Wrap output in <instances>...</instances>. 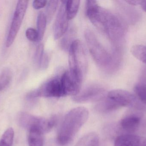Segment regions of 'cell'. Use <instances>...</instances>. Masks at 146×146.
<instances>
[{
	"label": "cell",
	"mask_w": 146,
	"mask_h": 146,
	"mask_svg": "<svg viewBox=\"0 0 146 146\" xmlns=\"http://www.w3.org/2000/svg\"><path fill=\"white\" fill-rule=\"evenodd\" d=\"M136 97L125 90H112L106 94L104 98L99 101L96 106L98 111L108 113L122 107H133L138 105Z\"/></svg>",
	"instance_id": "7a4b0ae2"
},
{
	"label": "cell",
	"mask_w": 146,
	"mask_h": 146,
	"mask_svg": "<svg viewBox=\"0 0 146 146\" xmlns=\"http://www.w3.org/2000/svg\"><path fill=\"white\" fill-rule=\"evenodd\" d=\"M80 5V1L78 0L66 1V12L69 20L72 19L76 16Z\"/></svg>",
	"instance_id": "2e32d148"
},
{
	"label": "cell",
	"mask_w": 146,
	"mask_h": 146,
	"mask_svg": "<svg viewBox=\"0 0 146 146\" xmlns=\"http://www.w3.org/2000/svg\"><path fill=\"white\" fill-rule=\"evenodd\" d=\"M48 1H46L35 0L33 3V7L36 9H39L44 7L47 4Z\"/></svg>",
	"instance_id": "4316f807"
},
{
	"label": "cell",
	"mask_w": 146,
	"mask_h": 146,
	"mask_svg": "<svg viewBox=\"0 0 146 146\" xmlns=\"http://www.w3.org/2000/svg\"><path fill=\"white\" fill-rule=\"evenodd\" d=\"M89 113L86 108L79 107L71 110L65 116L57 135L59 145L69 144L88 119Z\"/></svg>",
	"instance_id": "6da1fadb"
},
{
	"label": "cell",
	"mask_w": 146,
	"mask_h": 146,
	"mask_svg": "<svg viewBox=\"0 0 146 146\" xmlns=\"http://www.w3.org/2000/svg\"><path fill=\"white\" fill-rule=\"evenodd\" d=\"M44 48L43 45L41 44L37 47L34 57V61L38 67H39L41 60L44 54Z\"/></svg>",
	"instance_id": "cb8c5ba5"
},
{
	"label": "cell",
	"mask_w": 146,
	"mask_h": 146,
	"mask_svg": "<svg viewBox=\"0 0 146 146\" xmlns=\"http://www.w3.org/2000/svg\"><path fill=\"white\" fill-rule=\"evenodd\" d=\"M44 133L36 129L29 130L28 143L29 146H44Z\"/></svg>",
	"instance_id": "5bb4252c"
},
{
	"label": "cell",
	"mask_w": 146,
	"mask_h": 146,
	"mask_svg": "<svg viewBox=\"0 0 146 146\" xmlns=\"http://www.w3.org/2000/svg\"><path fill=\"white\" fill-rule=\"evenodd\" d=\"M141 84L146 85V67L143 69L141 76Z\"/></svg>",
	"instance_id": "83f0119b"
},
{
	"label": "cell",
	"mask_w": 146,
	"mask_h": 146,
	"mask_svg": "<svg viewBox=\"0 0 146 146\" xmlns=\"http://www.w3.org/2000/svg\"><path fill=\"white\" fill-rule=\"evenodd\" d=\"M106 95L104 87L98 84H92L80 91L78 94L73 97V99L76 103H80L99 101Z\"/></svg>",
	"instance_id": "9c48e42d"
},
{
	"label": "cell",
	"mask_w": 146,
	"mask_h": 146,
	"mask_svg": "<svg viewBox=\"0 0 146 146\" xmlns=\"http://www.w3.org/2000/svg\"><path fill=\"white\" fill-rule=\"evenodd\" d=\"M65 97L77 95L80 91L82 80L70 71L65 72L61 77Z\"/></svg>",
	"instance_id": "30bf717a"
},
{
	"label": "cell",
	"mask_w": 146,
	"mask_h": 146,
	"mask_svg": "<svg viewBox=\"0 0 146 146\" xmlns=\"http://www.w3.org/2000/svg\"><path fill=\"white\" fill-rule=\"evenodd\" d=\"M142 129H143V131L144 133H145L146 134V121L144 123V125H143Z\"/></svg>",
	"instance_id": "4dcf8cb0"
},
{
	"label": "cell",
	"mask_w": 146,
	"mask_h": 146,
	"mask_svg": "<svg viewBox=\"0 0 146 146\" xmlns=\"http://www.w3.org/2000/svg\"><path fill=\"white\" fill-rule=\"evenodd\" d=\"M131 53L139 61L146 64V46L143 45H135L132 46Z\"/></svg>",
	"instance_id": "d6986e66"
},
{
	"label": "cell",
	"mask_w": 146,
	"mask_h": 146,
	"mask_svg": "<svg viewBox=\"0 0 146 146\" xmlns=\"http://www.w3.org/2000/svg\"><path fill=\"white\" fill-rule=\"evenodd\" d=\"M98 29L117 45L125 35V27L121 19L105 9L102 12Z\"/></svg>",
	"instance_id": "3957f363"
},
{
	"label": "cell",
	"mask_w": 146,
	"mask_h": 146,
	"mask_svg": "<svg viewBox=\"0 0 146 146\" xmlns=\"http://www.w3.org/2000/svg\"><path fill=\"white\" fill-rule=\"evenodd\" d=\"M126 3L132 5V6H137V5H140L141 1H137V0H129V1H125Z\"/></svg>",
	"instance_id": "f1b7e54d"
},
{
	"label": "cell",
	"mask_w": 146,
	"mask_h": 146,
	"mask_svg": "<svg viewBox=\"0 0 146 146\" xmlns=\"http://www.w3.org/2000/svg\"><path fill=\"white\" fill-rule=\"evenodd\" d=\"M26 36L30 41L32 42L38 41V35L37 31L33 28H28L26 31Z\"/></svg>",
	"instance_id": "d4e9b609"
},
{
	"label": "cell",
	"mask_w": 146,
	"mask_h": 146,
	"mask_svg": "<svg viewBox=\"0 0 146 146\" xmlns=\"http://www.w3.org/2000/svg\"><path fill=\"white\" fill-rule=\"evenodd\" d=\"M68 51L69 71L82 80L87 69L88 61L82 43L79 40H75L72 43Z\"/></svg>",
	"instance_id": "5b68a950"
},
{
	"label": "cell",
	"mask_w": 146,
	"mask_h": 146,
	"mask_svg": "<svg viewBox=\"0 0 146 146\" xmlns=\"http://www.w3.org/2000/svg\"><path fill=\"white\" fill-rule=\"evenodd\" d=\"M14 132L12 128L8 129L3 135L0 140V146H12Z\"/></svg>",
	"instance_id": "ffe728a7"
},
{
	"label": "cell",
	"mask_w": 146,
	"mask_h": 146,
	"mask_svg": "<svg viewBox=\"0 0 146 146\" xmlns=\"http://www.w3.org/2000/svg\"><path fill=\"white\" fill-rule=\"evenodd\" d=\"M49 63V57L47 53H44L38 67L42 69H46L48 66Z\"/></svg>",
	"instance_id": "484cf974"
},
{
	"label": "cell",
	"mask_w": 146,
	"mask_h": 146,
	"mask_svg": "<svg viewBox=\"0 0 146 146\" xmlns=\"http://www.w3.org/2000/svg\"><path fill=\"white\" fill-rule=\"evenodd\" d=\"M99 138L96 133H90L82 137L75 146H99Z\"/></svg>",
	"instance_id": "9a60e30c"
},
{
	"label": "cell",
	"mask_w": 146,
	"mask_h": 146,
	"mask_svg": "<svg viewBox=\"0 0 146 146\" xmlns=\"http://www.w3.org/2000/svg\"><path fill=\"white\" fill-rule=\"evenodd\" d=\"M12 73L8 68L3 69L0 74V91L6 89L11 82Z\"/></svg>",
	"instance_id": "ac0fdd59"
},
{
	"label": "cell",
	"mask_w": 146,
	"mask_h": 146,
	"mask_svg": "<svg viewBox=\"0 0 146 146\" xmlns=\"http://www.w3.org/2000/svg\"><path fill=\"white\" fill-rule=\"evenodd\" d=\"M28 2L27 0L18 1L6 40V47H10L14 41L26 12Z\"/></svg>",
	"instance_id": "ba28073f"
},
{
	"label": "cell",
	"mask_w": 146,
	"mask_h": 146,
	"mask_svg": "<svg viewBox=\"0 0 146 146\" xmlns=\"http://www.w3.org/2000/svg\"><path fill=\"white\" fill-rule=\"evenodd\" d=\"M88 48L97 64L102 68H110L113 63V57L99 41L94 33L90 30L85 32Z\"/></svg>",
	"instance_id": "277c9868"
},
{
	"label": "cell",
	"mask_w": 146,
	"mask_h": 146,
	"mask_svg": "<svg viewBox=\"0 0 146 146\" xmlns=\"http://www.w3.org/2000/svg\"><path fill=\"white\" fill-rule=\"evenodd\" d=\"M56 118L52 117L48 119L35 116L28 113H21L19 117V122L22 127L29 130L36 129L44 133L50 132L56 123Z\"/></svg>",
	"instance_id": "52a82bcc"
},
{
	"label": "cell",
	"mask_w": 146,
	"mask_h": 146,
	"mask_svg": "<svg viewBox=\"0 0 146 146\" xmlns=\"http://www.w3.org/2000/svg\"><path fill=\"white\" fill-rule=\"evenodd\" d=\"M61 2L53 27V34L55 39H59L63 36L66 33L69 25V20L66 12V1Z\"/></svg>",
	"instance_id": "8fae6325"
},
{
	"label": "cell",
	"mask_w": 146,
	"mask_h": 146,
	"mask_svg": "<svg viewBox=\"0 0 146 146\" xmlns=\"http://www.w3.org/2000/svg\"><path fill=\"white\" fill-rule=\"evenodd\" d=\"M74 31L73 30L69 31L67 35L62 39V41L61 45L62 49L64 50H69L70 46L72 43L74 41L73 40V37H74Z\"/></svg>",
	"instance_id": "603a6c76"
},
{
	"label": "cell",
	"mask_w": 146,
	"mask_h": 146,
	"mask_svg": "<svg viewBox=\"0 0 146 146\" xmlns=\"http://www.w3.org/2000/svg\"><path fill=\"white\" fill-rule=\"evenodd\" d=\"M141 118L138 115H130L124 117L120 122V125L123 130L127 132H133L139 128Z\"/></svg>",
	"instance_id": "4fadbf2b"
},
{
	"label": "cell",
	"mask_w": 146,
	"mask_h": 146,
	"mask_svg": "<svg viewBox=\"0 0 146 146\" xmlns=\"http://www.w3.org/2000/svg\"><path fill=\"white\" fill-rule=\"evenodd\" d=\"M47 21V18L45 15L42 12L39 13L37 19V31L38 33V41L42 40L44 36Z\"/></svg>",
	"instance_id": "e0dca14e"
},
{
	"label": "cell",
	"mask_w": 146,
	"mask_h": 146,
	"mask_svg": "<svg viewBox=\"0 0 146 146\" xmlns=\"http://www.w3.org/2000/svg\"><path fill=\"white\" fill-rule=\"evenodd\" d=\"M65 97L61 77H55L49 80L39 88L32 91L27 95L28 99L38 97L60 98Z\"/></svg>",
	"instance_id": "8992f818"
},
{
	"label": "cell",
	"mask_w": 146,
	"mask_h": 146,
	"mask_svg": "<svg viewBox=\"0 0 146 146\" xmlns=\"http://www.w3.org/2000/svg\"><path fill=\"white\" fill-rule=\"evenodd\" d=\"M134 92L138 100L146 104V85L141 83L137 84L135 86Z\"/></svg>",
	"instance_id": "44dd1931"
},
{
	"label": "cell",
	"mask_w": 146,
	"mask_h": 146,
	"mask_svg": "<svg viewBox=\"0 0 146 146\" xmlns=\"http://www.w3.org/2000/svg\"><path fill=\"white\" fill-rule=\"evenodd\" d=\"M140 6L146 13V1H141Z\"/></svg>",
	"instance_id": "f546056e"
},
{
	"label": "cell",
	"mask_w": 146,
	"mask_h": 146,
	"mask_svg": "<svg viewBox=\"0 0 146 146\" xmlns=\"http://www.w3.org/2000/svg\"><path fill=\"white\" fill-rule=\"evenodd\" d=\"M58 3V1H49L47 3L46 14H45L47 18V21H50L52 19L56 11Z\"/></svg>",
	"instance_id": "7402d4cb"
},
{
	"label": "cell",
	"mask_w": 146,
	"mask_h": 146,
	"mask_svg": "<svg viewBox=\"0 0 146 146\" xmlns=\"http://www.w3.org/2000/svg\"><path fill=\"white\" fill-rule=\"evenodd\" d=\"M114 146H146V137L131 134L121 135L116 138Z\"/></svg>",
	"instance_id": "7c38bea8"
}]
</instances>
